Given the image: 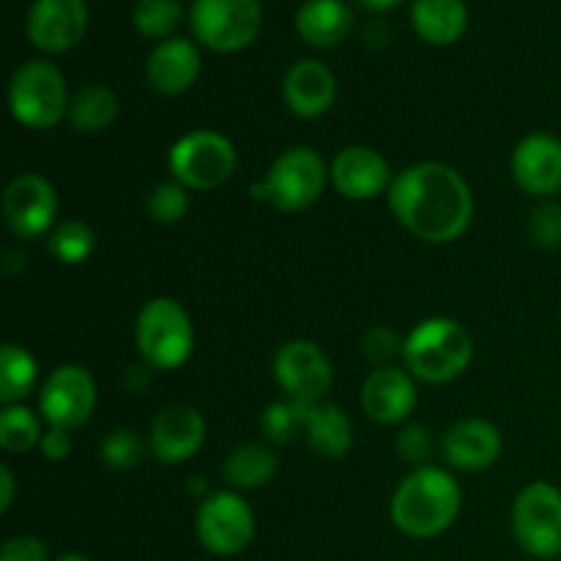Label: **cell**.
Segmentation results:
<instances>
[{"label":"cell","instance_id":"6da1fadb","mask_svg":"<svg viewBox=\"0 0 561 561\" xmlns=\"http://www.w3.org/2000/svg\"><path fill=\"white\" fill-rule=\"evenodd\" d=\"M387 195L398 222L427 244L460 239L474 217L469 184L458 170L442 162L411 164L394 175Z\"/></svg>","mask_w":561,"mask_h":561},{"label":"cell","instance_id":"7a4b0ae2","mask_svg":"<svg viewBox=\"0 0 561 561\" xmlns=\"http://www.w3.org/2000/svg\"><path fill=\"white\" fill-rule=\"evenodd\" d=\"M460 485L436 466L411 471L392 496V520L403 535L431 540L444 535L460 513Z\"/></svg>","mask_w":561,"mask_h":561},{"label":"cell","instance_id":"3957f363","mask_svg":"<svg viewBox=\"0 0 561 561\" xmlns=\"http://www.w3.org/2000/svg\"><path fill=\"white\" fill-rule=\"evenodd\" d=\"M471 334L453 318H427L403 343L405 367L425 383L455 381L471 365Z\"/></svg>","mask_w":561,"mask_h":561},{"label":"cell","instance_id":"277c9868","mask_svg":"<svg viewBox=\"0 0 561 561\" xmlns=\"http://www.w3.org/2000/svg\"><path fill=\"white\" fill-rule=\"evenodd\" d=\"M135 340L142 362L151 370H179L195 348V329L179 301L157 296L142 305Z\"/></svg>","mask_w":561,"mask_h":561},{"label":"cell","instance_id":"5b68a950","mask_svg":"<svg viewBox=\"0 0 561 561\" xmlns=\"http://www.w3.org/2000/svg\"><path fill=\"white\" fill-rule=\"evenodd\" d=\"M327 162L321 153L312 151L307 146L288 148L274 159L268 168L266 181L252 184V197L268 206L279 208V211H305V208L316 206L318 197L327 190Z\"/></svg>","mask_w":561,"mask_h":561},{"label":"cell","instance_id":"8992f818","mask_svg":"<svg viewBox=\"0 0 561 561\" xmlns=\"http://www.w3.org/2000/svg\"><path fill=\"white\" fill-rule=\"evenodd\" d=\"M69 93L60 69L49 60H27L9 85L11 115L27 129H53L69 113Z\"/></svg>","mask_w":561,"mask_h":561},{"label":"cell","instance_id":"52a82bcc","mask_svg":"<svg viewBox=\"0 0 561 561\" xmlns=\"http://www.w3.org/2000/svg\"><path fill=\"white\" fill-rule=\"evenodd\" d=\"M236 162H239V157H236L233 142L211 129H197L184 135L179 142H173L168 157L173 179L184 184L186 190L201 192L222 186L233 175Z\"/></svg>","mask_w":561,"mask_h":561},{"label":"cell","instance_id":"ba28073f","mask_svg":"<svg viewBox=\"0 0 561 561\" xmlns=\"http://www.w3.org/2000/svg\"><path fill=\"white\" fill-rule=\"evenodd\" d=\"M190 22L203 47L214 53H239L261 33L263 9L257 0H195Z\"/></svg>","mask_w":561,"mask_h":561},{"label":"cell","instance_id":"9c48e42d","mask_svg":"<svg viewBox=\"0 0 561 561\" xmlns=\"http://www.w3.org/2000/svg\"><path fill=\"white\" fill-rule=\"evenodd\" d=\"M513 531L518 546L537 559L561 553V491L551 482H531L513 504Z\"/></svg>","mask_w":561,"mask_h":561},{"label":"cell","instance_id":"30bf717a","mask_svg":"<svg viewBox=\"0 0 561 561\" xmlns=\"http://www.w3.org/2000/svg\"><path fill=\"white\" fill-rule=\"evenodd\" d=\"M195 531L201 546L214 557H236L255 540V515L233 491L208 493L197 507Z\"/></svg>","mask_w":561,"mask_h":561},{"label":"cell","instance_id":"8fae6325","mask_svg":"<svg viewBox=\"0 0 561 561\" xmlns=\"http://www.w3.org/2000/svg\"><path fill=\"white\" fill-rule=\"evenodd\" d=\"M42 414L49 427L77 431L91 420L96 409V381L80 365H60L47 376L42 387Z\"/></svg>","mask_w":561,"mask_h":561},{"label":"cell","instance_id":"7c38bea8","mask_svg":"<svg viewBox=\"0 0 561 561\" xmlns=\"http://www.w3.org/2000/svg\"><path fill=\"white\" fill-rule=\"evenodd\" d=\"M274 376L290 400L301 405L323 403L332 389V362L310 340H290L274 356Z\"/></svg>","mask_w":561,"mask_h":561},{"label":"cell","instance_id":"4fadbf2b","mask_svg":"<svg viewBox=\"0 0 561 561\" xmlns=\"http://www.w3.org/2000/svg\"><path fill=\"white\" fill-rule=\"evenodd\" d=\"M58 214V195L38 173H22L5 186L3 219L16 239H38L47 233Z\"/></svg>","mask_w":561,"mask_h":561},{"label":"cell","instance_id":"5bb4252c","mask_svg":"<svg viewBox=\"0 0 561 561\" xmlns=\"http://www.w3.org/2000/svg\"><path fill=\"white\" fill-rule=\"evenodd\" d=\"M27 38L49 55L69 53L88 31L85 0H36L27 11Z\"/></svg>","mask_w":561,"mask_h":561},{"label":"cell","instance_id":"9a60e30c","mask_svg":"<svg viewBox=\"0 0 561 561\" xmlns=\"http://www.w3.org/2000/svg\"><path fill=\"white\" fill-rule=\"evenodd\" d=\"M206 442V420L192 405H168L159 411L148 431V447L153 458L162 463L175 466L186 463L195 453H201Z\"/></svg>","mask_w":561,"mask_h":561},{"label":"cell","instance_id":"2e32d148","mask_svg":"<svg viewBox=\"0 0 561 561\" xmlns=\"http://www.w3.org/2000/svg\"><path fill=\"white\" fill-rule=\"evenodd\" d=\"M334 190L348 201H370L383 195L392 186V170L389 162L370 146H348L334 157L332 162Z\"/></svg>","mask_w":561,"mask_h":561},{"label":"cell","instance_id":"e0dca14e","mask_svg":"<svg viewBox=\"0 0 561 561\" xmlns=\"http://www.w3.org/2000/svg\"><path fill=\"white\" fill-rule=\"evenodd\" d=\"M515 184L535 197L561 192V140L546 131L524 137L513 151Z\"/></svg>","mask_w":561,"mask_h":561},{"label":"cell","instance_id":"ac0fdd59","mask_svg":"<svg viewBox=\"0 0 561 561\" xmlns=\"http://www.w3.org/2000/svg\"><path fill=\"white\" fill-rule=\"evenodd\" d=\"M416 405L414 376L400 367H378L362 383V409L381 425L403 422Z\"/></svg>","mask_w":561,"mask_h":561},{"label":"cell","instance_id":"d6986e66","mask_svg":"<svg viewBox=\"0 0 561 561\" xmlns=\"http://www.w3.org/2000/svg\"><path fill=\"white\" fill-rule=\"evenodd\" d=\"M201 77V53L186 38H164L146 60V80L162 96L190 91Z\"/></svg>","mask_w":561,"mask_h":561},{"label":"cell","instance_id":"ffe728a7","mask_svg":"<svg viewBox=\"0 0 561 561\" xmlns=\"http://www.w3.org/2000/svg\"><path fill=\"white\" fill-rule=\"evenodd\" d=\"M444 458L460 471H482L502 455V433L485 420H463L444 433Z\"/></svg>","mask_w":561,"mask_h":561},{"label":"cell","instance_id":"44dd1931","mask_svg":"<svg viewBox=\"0 0 561 561\" xmlns=\"http://www.w3.org/2000/svg\"><path fill=\"white\" fill-rule=\"evenodd\" d=\"M283 96L299 118H318L334 104L337 82L332 69L321 60H299L285 75Z\"/></svg>","mask_w":561,"mask_h":561},{"label":"cell","instance_id":"7402d4cb","mask_svg":"<svg viewBox=\"0 0 561 561\" xmlns=\"http://www.w3.org/2000/svg\"><path fill=\"white\" fill-rule=\"evenodd\" d=\"M411 25L416 36L427 44L447 47L466 33L469 11L463 0H414L411 5Z\"/></svg>","mask_w":561,"mask_h":561},{"label":"cell","instance_id":"603a6c76","mask_svg":"<svg viewBox=\"0 0 561 561\" xmlns=\"http://www.w3.org/2000/svg\"><path fill=\"white\" fill-rule=\"evenodd\" d=\"M354 27V14L343 0H307L296 14V31L312 47H334Z\"/></svg>","mask_w":561,"mask_h":561},{"label":"cell","instance_id":"cb8c5ba5","mask_svg":"<svg viewBox=\"0 0 561 561\" xmlns=\"http://www.w3.org/2000/svg\"><path fill=\"white\" fill-rule=\"evenodd\" d=\"M305 436L310 442L312 453L321 458H343L354 442V427L348 414L334 403H318L307 409Z\"/></svg>","mask_w":561,"mask_h":561},{"label":"cell","instance_id":"d4e9b609","mask_svg":"<svg viewBox=\"0 0 561 561\" xmlns=\"http://www.w3.org/2000/svg\"><path fill=\"white\" fill-rule=\"evenodd\" d=\"M222 474L236 491H255L277 474V455L266 444H241L225 458Z\"/></svg>","mask_w":561,"mask_h":561},{"label":"cell","instance_id":"484cf974","mask_svg":"<svg viewBox=\"0 0 561 561\" xmlns=\"http://www.w3.org/2000/svg\"><path fill=\"white\" fill-rule=\"evenodd\" d=\"M115 115H118V99L107 85H99V82L80 88L69 104L71 126L82 135H99L113 124Z\"/></svg>","mask_w":561,"mask_h":561},{"label":"cell","instance_id":"4316f807","mask_svg":"<svg viewBox=\"0 0 561 561\" xmlns=\"http://www.w3.org/2000/svg\"><path fill=\"white\" fill-rule=\"evenodd\" d=\"M36 383V359L27 348L5 343L0 351V403L16 405Z\"/></svg>","mask_w":561,"mask_h":561},{"label":"cell","instance_id":"83f0119b","mask_svg":"<svg viewBox=\"0 0 561 561\" xmlns=\"http://www.w3.org/2000/svg\"><path fill=\"white\" fill-rule=\"evenodd\" d=\"M42 422L25 405H5L0 414V447L11 455L31 453L42 444Z\"/></svg>","mask_w":561,"mask_h":561},{"label":"cell","instance_id":"f1b7e54d","mask_svg":"<svg viewBox=\"0 0 561 561\" xmlns=\"http://www.w3.org/2000/svg\"><path fill=\"white\" fill-rule=\"evenodd\" d=\"M93 247H96L93 230L80 219H69V222L58 225L49 236V252L66 266H77V263L88 261Z\"/></svg>","mask_w":561,"mask_h":561},{"label":"cell","instance_id":"f546056e","mask_svg":"<svg viewBox=\"0 0 561 561\" xmlns=\"http://www.w3.org/2000/svg\"><path fill=\"white\" fill-rule=\"evenodd\" d=\"M131 22L146 38H164L181 22L179 0H137Z\"/></svg>","mask_w":561,"mask_h":561},{"label":"cell","instance_id":"4dcf8cb0","mask_svg":"<svg viewBox=\"0 0 561 561\" xmlns=\"http://www.w3.org/2000/svg\"><path fill=\"white\" fill-rule=\"evenodd\" d=\"M307 409H310V405H301L296 403V400L268 405L261 416V427L263 433H266L268 442L290 444L299 433H305Z\"/></svg>","mask_w":561,"mask_h":561},{"label":"cell","instance_id":"1f68e13d","mask_svg":"<svg viewBox=\"0 0 561 561\" xmlns=\"http://www.w3.org/2000/svg\"><path fill=\"white\" fill-rule=\"evenodd\" d=\"M99 455H102V463L110 466V469L129 471L140 466V460L146 458V444L129 427H115L113 433L102 438Z\"/></svg>","mask_w":561,"mask_h":561},{"label":"cell","instance_id":"d6a6232c","mask_svg":"<svg viewBox=\"0 0 561 561\" xmlns=\"http://www.w3.org/2000/svg\"><path fill=\"white\" fill-rule=\"evenodd\" d=\"M146 211L153 222L162 225H175L186 217L190 211V195H186V186L179 181H164V184L153 186L148 192Z\"/></svg>","mask_w":561,"mask_h":561},{"label":"cell","instance_id":"836d02e7","mask_svg":"<svg viewBox=\"0 0 561 561\" xmlns=\"http://www.w3.org/2000/svg\"><path fill=\"white\" fill-rule=\"evenodd\" d=\"M529 236L540 250H559L561 247V206L553 201H542L531 208Z\"/></svg>","mask_w":561,"mask_h":561},{"label":"cell","instance_id":"e575fe53","mask_svg":"<svg viewBox=\"0 0 561 561\" xmlns=\"http://www.w3.org/2000/svg\"><path fill=\"white\" fill-rule=\"evenodd\" d=\"M362 351H365L367 362H373L378 367H387L403 351V345H400L398 334L389 327H373L365 334V340H362Z\"/></svg>","mask_w":561,"mask_h":561},{"label":"cell","instance_id":"d590c367","mask_svg":"<svg viewBox=\"0 0 561 561\" xmlns=\"http://www.w3.org/2000/svg\"><path fill=\"white\" fill-rule=\"evenodd\" d=\"M398 453L400 458L409 460V463H425L433 453V442L427 427L425 425L403 427L398 436Z\"/></svg>","mask_w":561,"mask_h":561},{"label":"cell","instance_id":"8d00e7d4","mask_svg":"<svg viewBox=\"0 0 561 561\" xmlns=\"http://www.w3.org/2000/svg\"><path fill=\"white\" fill-rule=\"evenodd\" d=\"M0 561H47V548L38 537L20 535L3 542Z\"/></svg>","mask_w":561,"mask_h":561},{"label":"cell","instance_id":"74e56055","mask_svg":"<svg viewBox=\"0 0 561 561\" xmlns=\"http://www.w3.org/2000/svg\"><path fill=\"white\" fill-rule=\"evenodd\" d=\"M38 449H42V455L49 460V463H60V460H66V458H69V453H71L69 431H58V427H49V431L42 436V444H38Z\"/></svg>","mask_w":561,"mask_h":561},{"label":"cell","instance_id":"f35d334b","mask_svg":"<svg viewBox=\"0 0 561 561\" xmlns=\"http://www.w3.org/2000/svg\"><path fill=\"white\" fill-rule=\"evenodd\" d=\"M0 510L9 513L11 504H14V474H11L9 466H0Z\"/></svg>","mask_w":561,"mask_h":561},{"label":"cell","instance_id":"ab89813d","mask_svg":"<svg viewBox=\"0 0 561 561\" xmlns=\"http://www.w3.org/2000/svg\"><path fill=\"white\" fill-rule=\"evenodd\" d=\"M146 370H151V367H126V373H124V381H126V389H131V392L135 394H140L142 389H146V383H148V373Z\"/></svg>","mask_w":561,"mask_h":561},{"label":"cell","instance_id":"60d3db41","mask_svg":"<svg viewBox=\"0 0 561 561\" xmlns=\"http://www.w3.org/2000/svg\"><path fill=\"white\" fill-rule=\"evenodd\" d=\"M356 3L365 5V9H370V11H387V9H392V5H398L400 0H356Z\"/></svg>","mask_w":561,"mask_h":561},{"label":"cell","instance_id":"b9f144b4","mask_svg":"<svg viewBox=\"0 0 561 561\" xmlns=\"http://www.w3.org/2000/svg\"><path fill=\"white\" fill-rule=\"evenodd\" d=\"M190 493H201V496H208V493H206V482H203V477H192Z\"/></svg>","mask_w":561,"mask_h":561},{"label":"cell","instance_id":"7bdbcfd3","mask_svg":"<svg viewBox=\"0 0 561 561\" xmlns=\"http://www.w3.org/2000/svg\"><path fill=\"white\" fill-rule=\"evenodd\" d=\"M58 561H88L82 553H64V557H58Z\"/></svg>","mask_w":561,"mask_h":561}]
</instances>
